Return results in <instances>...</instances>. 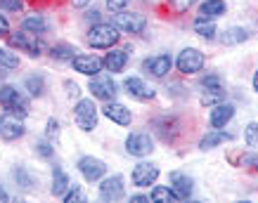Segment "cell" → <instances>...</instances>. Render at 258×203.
<instances>
[{"label":"cell","instance_id":"14","mask_svg":"<svg viewBox=\"0 0 258 203\" xmlns=\"http://www.w3.org/2000/svg\"><path fill=\"white\" fill-rule=\"evenodd\" d=\"M232 118H235V104L220 102V104H216L211 109V114H209V125H211L213 130H220V128H225Z\"/></svg>","mask_w":258,"mask_h":203},{"label":"cell","instance_id":"34","mask_svg":"<svg viewBox=\"0 0 258 203\" xmlns=\"http://www.w3.org/2000/svg\"><path fill=\"white\" fill-rule=\"evenodd\" d=\"M195 3L197 0H168V10L175 12V15H182V12H187Z\"/></svg>","mask_w":258,"mask_h":203},{"label":"cell","instance_id":"8","mask_svg":"<svg viewBox=\"0 0 258 203\" xmlns=\"http://www.w3.org/2000/svg\"><path fill=\"white\" fill-rule=\"evenodd\" d=\"M90 94H93L95 99H104V102H111L116 97V85H114V80H111L109 73H97V76H90V85H88Z\"/></svg>","mask_w":258,"mask_h":203},{"label":"cell","instance_id":"17","mask_svg":"<svg viewBox=\"0 0 258 203\" xmlns=\"http://www.w3.org/2000/svg\"><path fill=\"white\" fill-rule=\"evenodd\" d=\"M123 90L133 99H140V102H147V99H152L154 97V90L145 83L142 78H138V76H131V78H125L123 80Z\"/></svg>","mask_w":258,"mask_h":203},{"label":"cell","instance_id":"6","mask_svg":"<svg viewBox=\"0 0 258 203\" xmlns=\"http://www.w3.org/2000/svg\"><path fill=\"white\" fill-rule=\"evenodd\" d=\"M111 24L123 33H142L145 26H147V17L140 15V12H128V10H123V12H116V15H114V22Z\"/></svg>","mask_w":258,"mask_h":203},{"label":"cell","instance_id":"23","mask_svg":"<svg viewBox=\"0 0 258 203\" xmlns=\"http://www.w3.org/2000/svg\"><path fill=\"white\" fill-rule=\"evenodd\" d=\"M225 3L223 0H204L199 8V17L202 19H218L220 15H225Z\"/></svg>","mask_w":258,"mask_h":203},{"label":"cell","instance_id":"15","mask_svg":"<svg viewBox=\"0 0 258 203\" xmlns=\"http://www.w3.org/2000/svg\"><path fill=\"white\" fill-rule=\"evenodd\" d=\"M71 66H74V71H79L83 76H97L102 66H104V62L95 55H76L71 59Z\"/></svg>","mask_w":258,"mask_h":203},{"label":"cell","instance_id":"5","mask_svg":"<svg viewBox=\"0 0 258 203\" xmlns=\"http://www.w3.org/2000/svg\"><path fill=\"white\" fill-rule=\"evenodd\" d=\"M10 45L17 47L19 52H26L29 57H40L43 55V43H40V36H33L29 31H19V33H12L10 36Z\"/></svg>","mask_w":258,"mask_h":203},{"label":"cell","instance_id":"45","mask_svg":"<svg viewBox=\"0 0 258 203\" xmlns=\"http://www.w3.org/2000/svg\"><path fill=\"white\" fill-rule=\"evenodd\" d=\"M251 83H253V90L258 92V69H256V73H253V80H251Z\"/></svg>","mask_w":258,"mask_h":203},{"label":"cell","instance_id":"41","mask_svg":"<svg viewBox=\"0 0 258 203\" xmlns=\"http://www.w3.org/2000/svg\"><path fill=\"white\" fill-rule=\"evenodd\" d=\"M8 33H10V22L5 19V15H0V38L8 36Z\"/></svg>","mask_w":258,"mask_h":203},{"label":"cell","instance_id":"29","mask_svg":"<svg viewBox=\"0 0 258 203\" xmlns=\"http://www.w3.org/2000/svg\"><path fill=\"white\" fill-rule=\"evenodd\" d=\"M17 66H19V57L15 52H10L8 47H0V73H8Z\"/></svg>","mask_w":258,"mask_h":203},{"label":"cell","instance_id":"26","mask_svg":"<svg viewBox=\"0 0 258 203\" xmlns=\"http://www.w3.org/2000/svg\"><path fill=\"white\" fill-rule=\"evenodd\" d=\"M244 40H249V31H246L244 26H232V29H227V31L220 36V43H223V45H239Z\"/></svg>","mask_w":258,"mask_h":203},{"label":"cell","instance_id":"9","mask_svg":"<svg viewBox=\"0 0 258 203\" xmlns=\"http://www.w3.org/2000/svg\"><path fill=\"white\" fill-rule=\"evenodd\" d=\"M125 151L135 158H145L154 151V140L147 133H131L125 137Z\"/></svg>","mask_w":258,"mask_h":203},{"label":"cell","instance_id":"27","mask_svg":"<svg viewBox=\"0 0 258 203\" xmlns=\"http://www.w3.org/2000/svg\"><path fill=\"white\" fill-rule=\"evenodd\" d=\"M192 29H195V33H199L204 40H213V38H216V33H218V31H216V24H213V19H202V17L192 24Z\"/></svg>","mask_w":258,"mask_h":203},{"label":"cell","instance_id":"3","mask_svg":"<svg viewBox=\"0 0 258 203\" xmlns=\"http://www.w3.org/2000/svg\"><path fill=\"white\" fill-rule=\"evenodd\" d=\"M74 121L83 133H93L97 128V107L93 99H79L74 107Z\"/></svg>","mask_w":258,"mask_h":203},{"label":"cell","instance_id":"30","mask_svg":"<svg viewBox=\"0 0 258 203\" xmlns=\"http://www.w3.org/2000/svg\"><path fill=\"white\" fill-rule=\"evenodd\" d=\"M149 201L173 203V201H178V196H175V191H173L171 187H154L152 189V194H149Z\"/></svg>","mask_w":258,"mask_h":203},{"label":"cell","instance_id":"18","mask_svg":"<svg viewBox=\"0 0 258 203\" xmlns=\"http://www.w3.org/2000/svg\"><path fill=\"white\" fill-rule=\"evenodd\" d=\"M102 114L109 118L111 123H116V125H131L133 123V114H131V109L128 107H123V104H118V102H114L111 99L104 109H102Z\"/></svg>","mask_w":258,"mask_h":203},{"label":"cell","instance_id":"40","mask_svg":"<svg viewBox=\"0 0 258 203\" xmlns=\"http://www.w3.org/2000/svg\"><path fill=\"white\" fill-rule=\"evenodd\" d=\"M64 85H67V94H69V97H79V94H81V90H79V85H76V83L67 80Z\"/></svg>","mask_w":258,"mask_h":203},{"label":"cell","instance_id":"43","mask_svg":"<svg viewBox=\"0 0 258 203\" xmlns=\"http://www.w3.org/2000/svg\"><path fill=\"white\" fill-rule=\"evenodd\" d=\"M90 3H93V0H71V5H74V8H88Z\"/></svg>","mask_w":258,"mask_h":203},{"label":"cell","instance_id":"31","mask_svg":"<svg viewBox=\"0 0 258 203\" xmlns=\"http://www.w3.org/2000/svg\"><path fill=\"white\" fill-rule=\"evenodd\" d=\"M12 177H15V182L22 189H31L33 184H36V182H33V177L29 175V170H26L24 165H17L15 170H12Z\"/></svg>","mask_w":258,"mask_h":203},{"label":"cell","instance_id":"25","mask_svg":"<svg viewBox=\"0 0 258 203\" xmlns=\"http://www.w3.org/2000/svg\"><path fill=\"white\" fill-rule=\"evenodd\" d=\"M76 55H79V50L74 45H69V43H57V45H52V50H50V57H52L55 62H71Z\"/></svg>","mask_w":258,"mask_h":203},{"label":"cell","instance_id":"32","mask_svg":"<svg viewBox=\"0 0 258 203\" xmlns=\"http://www.w3.org/2000/svg\"><path fill=\"white\" fill-rule=\"evenodd\" d=\"M36 154H38L40 158H43V161H50V158L55 156V147H52V142L47 140H38L36 142Z\"/></svg>","mask_w":258,"mask_h":203},{"label":"cell","instance_id":"13","mask_svg":"<svg viewBox=\"0 0 258 203\" xmlns=\"http://www.w3.org/2000/svg\"><path fill=\"white\" fill-rule=\"evenodd\" d=\"M79 170H81V175L86 177V182H97L104 177L107 163L95 156H83V158H79Z\"/></svg>","mask_w":258,"mask_h":203},{"label":"cell","instance_id":"36","mask_svg":"<svg viewBox=\"0 0 258 203\" xmlns=\"http://www.w3.org/2000/svg\"><path fill=\"white\" fill-rule=\"evenodd\" d=\"M45 137L50 142H55L57 137H59V121H57V118H50V121H47V125H45Z\"/></svg>","mask_w":258,"mask_h":203},{"label":"cell","instance_id":"20","mask_svg":"<svg viewBox=\"0 0 258 203\" xmlns=\"http://www.w3.org/2000/svg\"><path fill=\"white\" fill-rule=\"evenodd\" d=\"M225 99V87L223 83H216V85H202V94H199V102L202 107H216Z\"/></svg>","mask_w":258,"mask_h":203},{"label":"cell","instance_id":"38","mask_svg":"<svg viewBox=\"0 0 258 203\" xmlns=\"http://www.w3.org/2000/svg\"><path fill=\"white\" fill-rule=\"evenodd\" d=\"M0 10L19 12V10H24V0H0Z\"/></svg>","mask_w":258,"mask_h":203},{"label":"cell","instance_id":"22","mask_svg":"<svg viewBox=\"0 0 258 203\" xmlns=\"http://www.w3.org/2000/svg\"><path fill=\"white\" fill-rule=\"evenodd\" d=\"M22 29L24 31H29V33H33V36H45L50 26H47V22H45V17L43 15H29L26 19H24Z\"/></svg>","mask_w":258,"mask_h":203},{"label":"cell","instance_id":"37","mask_svg":"<svg viewBox=\"0 0 258 203\" xmlns=\"http://www.w3.org/2000/svg\"><path fill=\"white\" fill-rule=\"evenodd\" d=\"M128 5H131V0H107V10L109 12H123V10H128Z\"/></svg>","mask_w":258,"mask_h":203},{"label":"cell","instance_id":"28","mask_svg":"<svg viewBox=\"0 0 258 203\" xmlns=\"http://www.w3.org/2000/svg\"><path fill=\"white\" fill-rule=\"evenodd\" d=\"M232 135H227V133H220V130H213V133H209V135H204L202 137V142H199V149H213V147H218V144H223L225 140H230Z\"/></svg>","mask_w":258,"mask_h":203},{"label":"cell","instance_id":"11","mask_svg":"<svg viewBox=\"0 0 258 203\" xmlns=\"http://www.w3.org/2000/svg\"><path fill=\"white\" fill-rule=\"evenodd\" d=\"M125 196V184L121 175H111L104 177L100 184V198L102 201H121Z\"/></svg>","mask_w":258,"mask_h":203},{"label":"cell","instance_id":"42","mask_svg":"<svg viewBox=\"0 0 258 203\" xmlns=\"http://www.w3.org/2000/svg\"><path fill=\"white\" fill-rule=\"evenodd\" d=\"M97 19H100V12H97V10H90L86 15V22H97Z\"/></svg>","mask_w":258,"mask_h":203},{"label":"cell","instance_id":"4","mask_svg":"<svg viewBox=\"0 0 258 203\" xmlns=\"http://www.w3.org/2000/svg\"><path fill=\"white\" fill-rule=\"evenodd\" d=\"M204 52H199L197 47H185V50H180L178 59H175V66L182 76H195L199 71L204 69Z\"/></svg>","mask_w":258,"mask_h":203},{"label":"cell","instance_id":"21","mask_svg":"<svg viewBox=\"0 0 258 203\" xmlns=\"http://www.w3.org/2000/svg\"><path fill=\"white\" fill-rule=\"evenodd\" d=\"M50 189H52L55 196H64L71 189V180H69V175L64 172L62 165H55V168H52V187Z\"/></svg>","mask_w":258,"mask_h":203},{"label":"cell","instance_id":"2","mask_svg":"<svg viewBox=\"0 0 258 203\" xmlns=\"http://www.w3.org/2000/svg\"><path fill=\"white\" fill-rule=\"evenodd\" d=\"M0 107L17 116H29V99L15 85H0Z\"/></svg>","mask_w":258,"mask_h":203},{"label":"cell","instance_id":"10","mask_svg":"<svg viewBox=\"0 0 258 203\" xmlns=\"http://www.w3.org/2000/svg\"><path fill=\"white\" fill-rule=\"evenodd\" d=\"M131 180H133L135 187H149L159 180V165L149 163V161H140V163L133 168L131 172Z\"/></svg>","mask_w":258,"mask_h":203},{"label":"cell","instance_id":"19","mask_svg":"<svg viewBox=\"0 0 258 203\" xmlns=\"http://www.w3.org/2000/svg\"><path fill=\"white\" fill-rule=\"evenodd\" d=\"M102 62H104V69L109 71V73H121L125 69V64H128V52H125V47L123 50L111 47V52H107V57Z\"/></svg>","mask_w":258,"mask_h":203},{"label":"cell","instance_id":"24","mask_svg":"<svg viewBox=\"0 0 258 203\" xmlns=\"http://www.w3.org/2000/svg\"><path fill=\"white\" fill-rule=\"evenodd\" d=\"M24 87L29 90L31 97H43L45 94V76L43 73H31L24 78Z\"/></svg>","mask_w":258,"mask_h":203},{"label":"cell","instance_id":"12","mask_svg":"<svg viewBox=\"0 0 258 203\" xmlns=\"http://www.w3.org/2000/svg\"><path fill=\"white\" fill-rule=\"evenodd\" d=\"M171 66H173L171 55H154V57L142 59V71L149 73V76H154V78H164V76H168Z\"/></svg>","mask_w":258,"mask_h":203},{"label":"cell","instance_id":"35","mask_svg":"<svg viewBox=\"0 0 258 203\" xmlns=\"http://www.w3.org/2000/svg\"><path fill=\"white\" fill-rule=\"evenodd\" d=\"M64 198V203H74V201H86V194L81 191V187L79 184H71V189L67 191V194L62 196Z\"/></svg>","mask_w":258,"mask_h":203},{"label":"cell","instance_id":"46","mask_svg":"<svg viewBox=\"0 0 258 203\" xmlns=\"http://www.w3.org/2000/svg\"><path fill=\"white\" fill-rule=\"evenodd\" d=\"M8 198H10V196H8V191H5V189L0 187V201H8Z\"/></svg>","mask_w":258,"mask_h":203},{"label":"cell","instance_id":"16","mask_svg":"<svg viewBox=\"0 0 258 203\" xmlns=\"http://www.w3.org/2000/svg\"><path fill=\"white\" fill-rule=\"evenodd\" d=\"M168 182H171V189L175 191L178 201H185V198H189V196H192L195 182H192V177H189V175H185V172H180V170H173L171 175H168Z\"/></svg>","mask_w":258,"mask_h":203},{"label":"cell","instance_id":"7","mask_svg":"<svg viewBox=\"0 0 258 203\" xmlns=\"http://www.w3.org/2000/svg\"><path fill=\"white\" fill-rule=\"evenodd\" d=\"M24 133H26V125H24L22 116L10 114V111H5V114L0 116V137L5 142L19 140V137H24Z\"/></svg>","mask_w":258,"mask_h":203},{"label":"cell","instance_id":"1","mask_svg":"<svg viewBox=\"0 0 258 203\" xmlns=\"http://www.w3.org/2000/svg\"><path fill=\"white\" fill-rule=\"evenodd\" d=\"M121 40V31H118L114 24H104V22H97L88 31V43L90 47L95 50H111Z\"/></svg>","mask_w":258,"mask_h":203},{"label":"cell","instance_id":"44","mask_svg":"<svg viewBox=\"0 0 258 203\" xmlns=\"http://www.w3.org/2000/svg\"><path fill=\"white\" fill-rule=\"evenodd\" d=\"M147 201H149V196H142V194L131 196V203H147Z\"/></svg>","mask_w":258,"mask_h":203},{"label":"cell","instance_id":"33","mask_svg":"<svg viewBox=\"0 0 258 203\" xmlns=\"http://www.w3.org/2000/svg\"><path fill=\"white\" fill-rule=\"evenodd\" d=\"M244 142H246L251 149H256V151H258V123H256V121L244 128Z\"/></svg>","mask_w":258,"mask_h":203},{"label":"cell","instance_id":"39","mask_svg":"<svg viewBox=\"0 0 258 203\" xmlns=\"http://www.w3.org/2000/svg\"><path fill=\"white\" fill-rule=\"evenodd\" d=\"M239 165L251 168V170H258V154H244V156L239 158Z\"/></svg>","mask_w":258,"mask_h":203}]
</instances>
